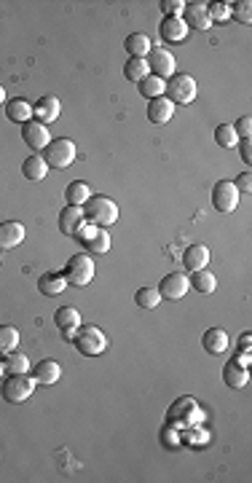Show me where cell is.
Returning <instances> with one entry per match:
<instances>
[{
    "instance_id": "6da1fadb",
    "label": "cell",
    "mask_w": 252,
    "mask_h": 483,
    "mask_svg": "<svg viewBox=\"0 0 252 483\" xmlns=\"http://www.w3.org/2000/svg\"><path fill=\"white\" fill-rule=\"evenodd\" d=\"M81 210H83L86 223L89 226H97V228H107V226H113L118 220V204L110 196H102V193L100 196L92 193Z\"/></svg>"
},
{
    "instance_id": "7a4b0ae2",
    "label": "cell",
    "mask_w": 252,
    "mask_h": 483,
    "mask_svg": "<svg viewBox=\"0 0 252 483\" xmlns=\"http://www.w3.org/2000/svg\"><path fill=\"white\" fill-rule=\"evenodd\" d=\"M70 341L76 344L78 352L86 355V357H97V355H102L107 349V336L97 325H81Z\"/></svg>"
},
{
    "instance_id": "3957f363",
    "label": "cell",
    "mask_w": 252,
    "mask_h": 483,
    "mask_svg": "<svg viewBox=\"0 0 252 483\" xmlns=\"http://www.w3.org/2000/svg\"><path fill=\"white\" fill-rule=\"evenodd\" d=\"M35 382L30 373H6L3 384H0V395L6 403H25L27 397L35 392Z\"/></svg>"
},
{
    "instance_id": "277c9868",
    "label": "cell",
    "mask_w": 252,
    "mask_h": 483,
    "mask_svg": "<svg viewBox=\"0 0 252 483\" xmlns=\"http://www.w3.org/2000/svg\"><path fill=\"white\" fill-rule=\"evenodd\" d=\"M62 277H65V282L73 285V288H86V285L94 279V261H92L86 253H78V255H73V258L65 264Z\"/></svg>"
},
{
    "instance_id": "5b68a950",
    "label": "cell",
    "mask_w": 252,
    "mask_h": 483,
    "mask_svg": "<svg viewBox=\"0 0 252 483\" xmlns=\"http://www.w3.org/2000/svg\"><path fill=\"white\" fill-rule=\"evenodd\" d=\"M167 99L172 102V105H188V102H193L196 95H199V89H196V81H193V75H188V72H175L169 81H167Z\"/></svg>"
},
{
    "instance_id": "8992f818",
    "label": "cell",
    "mask_w": 252,
    "mask_h": 483,
    "mask_svg": "<svg viewBox=\"0 0 252 483\" xmlns=\"http://www.w3.org/2000/svg\"><path fill=\"white\" fill-rule=\"evenodd\" d=\"M43 159H46V164L54 169L70 167V164L76 161V143L67 140V137H56V140H51V143L46 145Z\"/></svg>"
},
{
    "instance_id": "52a82bcc",
    "label": "cell",
    "mask_w": 252,
    "mask_h": 483,
    "mask_svg": "<svg viewBox=\"0 0 252 483\" xmlns=\"http://www.w3.org/2000/svg\"><path fill=\"white\" fill-rule=\"evenodd\" d=\"M212 204H215V210L218 213H233L236 207H239V191H236V186H233V180H218L215 183V188H212Z\"/></svg>"
},
{
    "instance_id": "ba28073f",
    "label": "cell",
    "mask_w": 252,
    "mask_h": 483,
    "mask_svg": "<svg viewBox=\"0 0 252 483\" xmlns=\"http://www.w3.org/2000/svg\"><path fill=\"white\" fill-rule=\"evenodd\" d=\"M145 62H148V70H151V75H158V78H172L175 75V68H177V62H175V54L169 51V48H151V54L145 57Z\"/></svg>"
},
{
    "instance_id": "9c48e42d",
    "label": "cell",
    "mask_w": 252,
    "mask_h": 483,
    "mask_svg": "<svg viewBox=\"0 0 252 483\" xmlns=\"http://www.w3.org/2000/svg\"><path fill=\"white\" fill-rule=\"evenodd\" d=\"M76 237L83 241V247H86L89 253H94V255H102V253L110 250V234H107L105 228H97V226H89V223H86Z\"/></svg>"
},
{
    "instance_id": "30bf717a",
    "label": "cell",
    "mask_w": 252,
    "mask_h": 483,
    "mask_svg": "<svg viewBox=\"0 0 252 483\" xmlns=\"http://www.w3.org/2000/svg\"><path fill=\"white\" fill-rule=\"evenodd\" d=\"M188 290H191V282H188V277H185L182 271L167 274V277L161 279V285H158L161 298H169V301H180L182 295H188Z\"/></svg>"
},
{
    "instance_id": "8fae6325",
    "label": "cell",
    "mask_w": 252,
    "mask_h": 483,
    "mask_svg": "<svg viewBox=\"0 0 252 483\" xmlns=\"http://www.w3.org/2000/svg\"><path fill=\"white\" fill-rule=\"evenodd\" d=\"M22 140H25V145L30 150H46V145L51 143V135L49 129H46V124L32 119L22 126Z\"/></svg>"
},
{
    "instance_id": "7c38bea8",
    "label": "cell",
    "mask_w": 252,
    "mask_h": 483,
    "mask_svg": "<svg viewBox=\"0 0 252 483\" xmlns=\"http://www.w3.org/2000/svg\"><path fill=\"white\" fill-rule=\"evenodd\" d=\"M188 30H209L212 19H209V8L207 3H185L182 8V17H180Z\"/></svg>"
},
{
    "instance_id": "4fadbf2b",
    "label": "cell",
    "mask_w": 252,
    "mask_h": 483,
    "mask_svg": "<svg viewBox=\"0 0 252 483\" xmlns=\"http://www.w3.org/2000/svg\"><path fill=\"white\" fill-rule=\"evenodd\" d=\"M54 325L59 328V333L65 338H73L76 331L81 328V314H78L76 306H59L54 314Z\"/></svg>"
},
{
    "instance_id": "5bb4252c",
    "label": "cell",
    "mask_w": 252,
    "mask_h": 483,
    "mask_svg": "<svg viewBox=\"0 0 252 483\" xmlns=\"http://www.w3.org/2000/svg\"><path fill=\"white\" fill-rule=\"evenodd\" d=\"M30 371H32V373H30L32 382L41 386H51L62 379V365L56 360H41L35 368H30Z\"/></svg>"
},
{
    "instance_id": "9a60e30c",
    "label": "cell",
    "mask_w": 252,
    "mask_h": 483,
    "mask_svg": "<svg viewBox=\"0 0 252 483\" xmlns=\"http://www.w3.org/2000/svg\"><path fill=\"white\" fill-rule=\"evenodd\" d=\"M86 226V217H83V210L81 207H65L62 213H59V231L65 234V237H76L78 231Z\"/></svg>"
},
{
    "instance_id": "2e32d148",
    "label": "cell",
    "mask_w": 252,
    "mask_h": 483,
    "mask_svg": "<svg viewBox=\"0 0 252 483\" xmlns=\"http://www.w3.org/2000/svg\"><path fill=\"white\" fill-rule=\"evenodd\" d=\"M59 113H62V105H59V99L56 97H41L35 105H32V119L41 121V124H51V121L59 119Z\"/></svg>"
},
{
    "instance_id": "e0dca14e",
    "label": "cell",
    "mask_w": 252,
    "mask_h": 483,
    "mask_svg": "<svg viewBox=\"0 0 252 483\" xmlns=\"http://www.w3.org/2000/svg\"><path fill=\"white\" fill-rule=\"evenodd\" d=\"M207 264H209V247H207V244L193 241V244L185 247V253H182V266H185L188 271L207 268Z\"/></svg>"
},
{
    "instance_id": "ac0fdd59",
    "label": "cell",
    "mask_w": 252,
    "mask_h": 483,
    "mask_svg": "<svg viewBox=\"0 0 252 483\" xmlns=\"http://www.w3.org/2000/svg\"><path fill=\"white\" fill-rule=\"evenodd\" d=\"M25 241V226L17 220H3L0 223V250L19 247Z\"/></svg>"
},
{
    "instance_id": "d6986e66",
    "label": "cell",
    "mask_w": 252,
    "mask_h": 483,
    "mask_svg": "<svg viewBox=\"0 0 252 483\" xmlns=\"http://www.w3.org/2000/svg\"><path fill=\"white\" fill-rule=\"evenodd\" d=\"M158 32H161V38H164L167 43H180V41H185L188 27H185V22H182L180 17H164Z\"/></svg>"
},
{
    "instance_id": "ffe728a7",
    "label": "cell",
    "mask_w": 252,
    "mask_h": 483,
    "mask_svg": "<svg viewBox=\"0 0 252 483\" xmlns=\"http://www.w3.org/2000/svg\"><path fill=\"white\" fill-rule=\"evenodd\" d=\"M175 116V105L167 99V97H156V99H148V121L153 124H167Z\"/></svg>"
},
{
    "instance_id": "44dd1931",
    "label": "cell",
    "mask_w": 252,
    "mask_h": 483,
    "mask_svg": "<svg viewBox=\"0 0 252 483\" xmlns=\"http://www.w3.org/2000/svg\"><path fill=\"white\" fill-rule=\"evenodd\" d=\"M124 48H126V54L132 57V59H145L148 54H151V38L145 35V32H132L129 38L124 41Z\"/></svg>"
},
{
    "instance_id": "7402d4cb",
    "label": "cell",
    "mask_w": 252,
    "mask_h": 483,
    "mask_svg": "<svg viewBox=\"0 0 252 483\" xmlns=\"http://www.w3.org/2000/svg\"><path fill=\"white\" fill-rule=\"evenodd\" d=\"M6 116H8V121L25 126L27 121H32V105L27 99H22V97H14V99L6 102Z\"/></svg>"
},
{
    "instance_id": "603a6c76",
    "label": "cell",
    "mask_w": 252,
    "mask_h": 483,
    "mask_svg": "<svg viewBox=\"0 0 252 483\" xmlns=\"http://www.w3.org/2000/svg\"><path fill=\"white\" fill-rule=\"evenodd\" d=\"M223 382H226L228 389H242V386H247V382H250V371L244 365H239L236 360H231L223 368Z\"/></svg>"
},
{
    "instance_id": "cb8c5ba5",
    "label": "cell",
    "mask_w": 252,
    "mask_h": 483,
    "mask_svg": "<svg viewBox=\"0 0 252 483\" xmlns=\"http://www.w3.org/2000/svg\"><path fill=\"white\" fill-rule=\"evenodd\" d=\"M202 346L209 355H223L228 349V333L223 328H209L202 336Z\"/></svg>"
},
{
    "instance_id": "d4e9b609",
    "label": "cell",
    "mask_w": 252,
    "mask_h": 483,
    "mask_svg": "<svg viewBox=\"0 0 252 483\" xmlns=\"http://www.w3.org/2000/svg\"><path fill=\"white\" fill-rule=\"evenodd\" d=\"M22 175H25L27 180H32V183H41L49 175L46 159L43 156H27L25 161H22Z\"/></svg>"
},
{
    "instance_id": "484cf974",
    "label": "cell",
    "mask_w": 252,
    "mask_h": 483,
    "mask_svg": "<svg viewBox=\"0 0 252 483\" xmlns=\"http://www.w3.org/2000/svg\"><path fill=\"white\" fill-rule=\"evenodd\" d=\"M188 282H191V288L196 290V293H215L218 288V279H215V274L212 271H207V268H199V271H191V277H188Z\"/></svg>"
},
{
    "instance_id": "4316f807",
    "label": "cell",
    "mask_w": 252,
    "mask_h": 483,
    "mask_svg": "<svg viewBox=\"0 0 252 483\" xmlns=\"http://www.w3.org/2000/svg\"><path fill=\"white\" fill-rule=\"evenodd\" d=\"M65 288H67V282H65V277H62L59 271H46V274L38 279V290H41L43 295H59Z\"/></svg>"
},
{
    "instance_id": "83f0119b",
    "label": "cell",
    "mask_w": 252,
    "mask_h": 483,
    "mask_svg": "<svg viewBox=\"0 0 252 483\" xmlns=\"http://www.w3.org/2000/svg\"><path fill=\"white\" fill-rule=\"evenodd\" d=\"M140 95L145 99H156V97H164V89H167V81L158 78V75H145L140 83H137Z\"/></svg>"
},
{
    "instance_id": "f1b7e54d",
    "label": "cell",
    "mask_w": 252,
    "mask_h": 483,
    "mask_svg": "<svg viewBox=\"0 0 252 483\" xmlns=\"http://www.w3.org/2000/svg\"><path fill=\"white\" fill-rule=\"evenodd\" d=\"M89 196H92V191H89V186H86L83 180H73V183L65 188V199H67L70 207H83Z\"/></svg>"
},
{
    "instance_id": "f546056e",
    "label": "cell",
    "mask_w": 252,
    "mask_h": 483,
    "mask_svg": "<svg viewBox=\"0 0 252 483\" xmlns=\"http://www.w3.org/2000/svg\"><path fill=\"white\" fill-rule=\"evenodd\" d=\"M134 304L140 309H156V306H161V293H158V288L145 285V288H140L134 293Z\"/></svg>"
},
{
    "instance_id": "4dcf8cb0",
    "label": "cell",
    "mask_w": 252,
    "mask_h": 483,
    "mask_svg": "<svg viewBox=\"0 0 252 483\" xmlns=\"http://www.w3.org/2000/svg\"><path fill=\"white\" fill-rule=\"evenodd\" d=\"M19 346V331L14 325H0V355H8Z\"/></svg>"
},
{
    "instance_id": "1f68e13d",
    "label": "cell",
    "mask_w": 252,
    "mask_h": 483,
    "mask_svg": "<svg viewBox=\"0 0 252 483\" xmlns=\"http://www.w3.org/2000/svg\"><path fill=\"white\" fill-rule=\"evenodd\" d=\"M124 75H126V81L140 83L145 75H151V70H148V62H145V59H132V57H129V62L124 65Z\"/></svg>"
},
{
    "instance_id": "d6a6232c",
    "label": "cell",
    "mask_w": 252,
    "mask_h": 483,
    "mask_svg": "<svg viewBox=\"0 0 252 483\" xmlns=\"http://www.w3.org/2000/svg\"><path fill=\"white\" fill-rule=\"evenodd\" d=\"M6 373H27L30 371V360H27V355H22V352H8L6 355Z\"/></svg>"
},
{
    "instance_id": "836d02e7",
    "label": "cell",
    "mask_w": 252,
    "mask_h": 483,
    "mask_svg": "<svg viewBox=\"0 0 252 483\" xmlns=\"http://www.w3.org/2000/svg\"><path fill=\"white\" fill-rule=\"evenodd\" d=\"M215 143L220 145V148H236L239 137H236V132H233L231 124H220V126H215Z\"/></svg>"
},
{
    "instance_id": "e575fe53",
    "label": "cell",
    "mask_w": 252,
    "mask_h": 483,
    "mask_svg": "<svg viewBox=\"0 0 252 483\" xmlns=\"http://www.w3.org/2000/svg\"><path fill=\"white\" fill-rule=\"evenodd\" d=\"M231 6V17L236 22L242 24H250L252 22V3L250 0H242V3H228Z\"/></svg>"
},
{
    "instance_id": "d590c367",
    "label": "cell",
    "mask_w": 252,
    "mask_h": 483,
    "mask_svg": "<svg viewBox=\"0 0 252 483\" xmlns=\"http://www.w3.org/2000/svg\"><path fill=\"white\" fill-rule=\"evenodd\" d=\"M185 408L196 411L199 406H196V400H193V397H180L175 406L169 408V419H188V413H182Z\"/></svg>"
},
{
    "instance_id": "8d00e7d4",
    "label": "cell",
    "mask_w": 252,
    "mask_h": 483,
    "mask_svg": "<svg viewBox=\"0 0 252 483\" xmlns=\"http://www.w3.org/2000/svg\"><path fill=\"white\" fill-rule=\"evenodd\" d=\"M207 8H209V19L212 22H228L231 19V6L228 3H212Z\"/></svg>"
},
{
    "instance_id": "74e56055",
    "label": "cell",
    "mask_w": 252,
    "mask_h": 483,
    "mask_svg": "<svg viewBox=\"0 0 252 483\" xmlns=\"http://www.w3.org/2000/svg\"><path fill=\"white\" fill-rule=\"evenodd\" d=\"M231 126H233V132H236V137H239V140H247V137L252 135V119H250V116H242V119L236 121V124H231Z\"/></svg>"
},
{
    "instance_id": "f35d334b",
    "label": "cell",
    "mask_w": 252,
    "mask_h": 483,
    "mask_svg": "<svg viewBox=\"0 0 252 483\" xmlns=\"http://www.w3.org/2000/svg\"><path fill=\"white\" fill-rule=\"evenodd\" d=\"M182 8H185V0H161V11L167 17H182Z\"/></svg>"
},
{
    "instance_id": "ab89813d",
    "label": "cell",
    "mask_w": 252,
    "mask_h": 483,
    "mask_svg": "<svg viewBox=\"0 0 252 483\" xmlns=\"http://www.w3.org/2000/svg\"><path fill=\"white\" fill-rule=\"evenodd\" d=\"M233 186H236V191H239V193H250L252 191V175H250V172H242V175H236Z\"/></svg>"
},
{
    "instance_id": "60d3db41",
    "label": "cell",
    "mask_w": 252,
    "mask_h": 483,
    "mask_svg": "<svg viewBox=\"0 0 252 483\" xmlns=\"http://www.w3.org/2000/svg\"><path fill=\"white\" fill-rule=\"evenodd\" d=\"M239 156H242V161H244V164H250L252 161V143H250V137H247V140H239Z\"/></svg>"
},
{
    "instance_id": "b9f144b4",
    "label": "cell",
    "mask_w": 252,
    "mask_h": 483,
    "mask_svg": "<svg viewBox=\"0 0 252 483\" xmlns=\"http://www.w3.org/2000/svg\"><path fill=\"white\" fill-rule=\"evenodd\" d=\"M250 341H252V336H250V333H244V336L239 338V346H242L244 352H250Z\"/></svg>"
},
{
    "instance_id": "7bdbcfd3",
    "label": "cell",
    "mask_w": 252,
    "mask_h": 483,
    "mask_svg": "<svg viewBox=\"0 0 252 483\" xmlns=\"http://www.w3.org/2000/svg\"><path fill=\"white\" fill-rule=\"evenodd\" d=\"M3 376H6V362L0 360V379H3Z\"/></svg>"
},
{
    "instance_id": "ee69618b",
    "label": "cell",
    "mask_w": 252,
    "mask_h": 483,
    "mask_svg": "<svg viewBox=\"0 0 252 483\" xmlns=\"http://www.w3.org/2000/svg\"><path fill=\"white\" fill-rule=\"evenodd\" d=\"M3 102H6V89L0 86V105H3Z\"/></svg>"
}]
</instances>
